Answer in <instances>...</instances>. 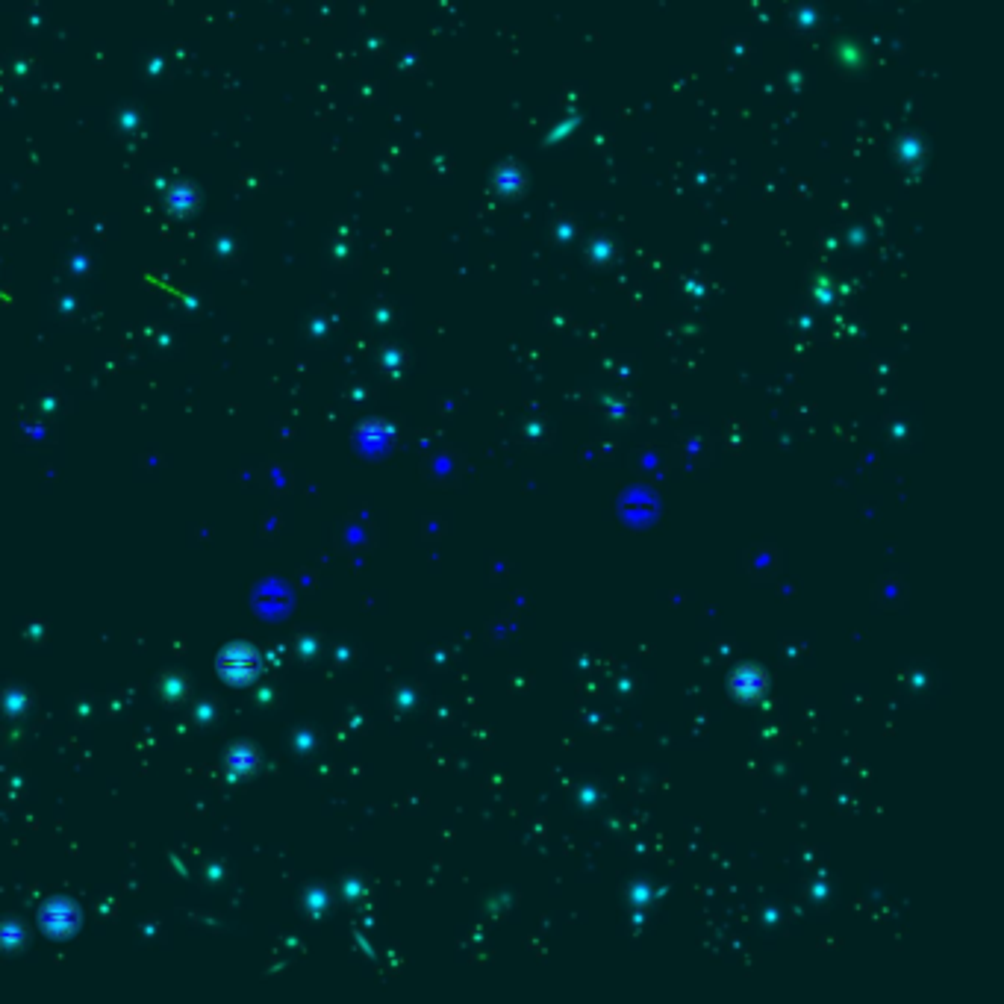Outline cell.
I'll use <instances>...</instances> for the list:
<instances>
[{"instance_id": "6da1fadb", "label": "cell", "mask_w": 1004, "mask_h": 1004, "mask_svg": "<svg viewBox=\"0 0 1004 1004\" xmlns=\"http://www.w3.org/2000/svg\"><path fill=\"white\" fill-rule=\"evenodd\" d=\"M731 687H734V692L740 695L742 701H757L763 692H766V678L757 672V669H740L737 675H734V681H731Z\"/></svg>"}]
</instances>
